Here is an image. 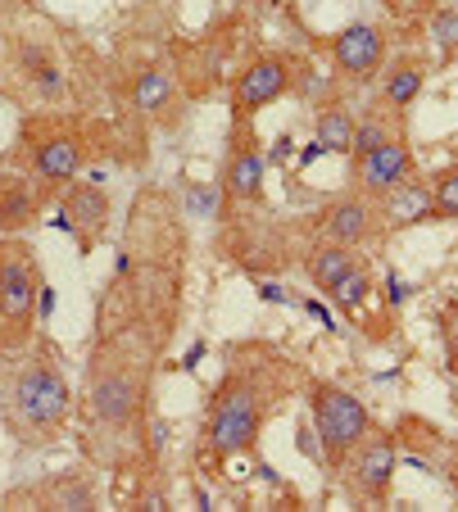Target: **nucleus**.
I'll use <instances>...</instances> for the list:
<instances>
[{"label":"nucleus","instance_id":"nucleus-1","mask_svg":"<svg viewBox=\"0 0 458 512\" xmlns=\"http://www.w3.org/2000/svg\"><path fill=\"white\" fill-rule=\"evenodd\" d=\"M69 408H73V390H69V381H64V372H59L55 349L37 345L10 381V399H5L10 435H19L28 445L55 440V431L64 426Z\"/></svg>","mask_w":458,"mask_h":512},{"label":"nucleus","instance_id":"nucleus-2","mask_svg":"<svg viewBox=\"0 0 458 512\" xmlns=\"http://www.w3.org/2000/svg\"><path fill=\"white\" fill-rule=\"evenodd\" d=\"M37 290H41V272L32 250L23 241H14V236H5L0 241V345L5 349H19L32 336Z\"/></svg>","mask_w":458,"mask_h":512},{"label":"nucleus","instance_id":"nucleus-3","mask_svg":"<svg viewBox=\"0 0 458 512\" xmlns=\"http://www.w3.org/2000/svg\"><path fill=\"white\" fill-rule=\"evenodd\" d=\"M309 395H313L309 399L313 404V431H318V440H322V463L341 467L345 458H350V449L372 431V417L350 390L332 386V381H313Z\"/></svg>","mask_w":458,"mask_h":512},{"label":"nucleus","instance_id":"nucleus-4","mask_svg":"<svg viewBox=\"0 0 458 512\" xmlns=\"http://www.w3.org/2000/svg\"><path fill=\"white\" fill-rule=\"evenodd\" d=\"M259 395H254L250 386H227L223 395L214 399V408H209V449L223 458L232 454H245V449L259 440Z\"/></svg>","mask_w":458,"mask_h":512},{"label":"nucleus","instance_id":"nucleus-5","mask_svg":"<svg viewBox=\"0 0 458 512\" xmlns=\"http://www.w3.org/2000/svg\"><path fill=\"white\" fill-rule=\"evenodd\" d=\"M91 413H96L100 426L109 431H127L137 422L141 408V381L127 363H114V358H96L91 363Z\"/></svg>","mask_w":458,"mask_h":512},{"label":"nucleus","instance_id":"nucleus-6","mask_svg":"<svg viewBox=\"0 0 458 512\" xmlns=\"http://www.w3.org/2000/svg\"><path fill=\"white\" fill-rule=\"evenodd\" d=\"M395 440L386 431H368L359 445L345 458V476H350V490L368 503H381L390 494V481H395Z\"/></svg>","mask_w":458,"mask_h":512},{"label":"nucleus","instance_id":"nucleus-7","mask_svg":"<svg viewBox=\"0 0 458 512\" xmlns=\"http://www.w3.org/2000/svg\"><path fill=\"white\" fill-rule=\"evenodd\" d=\"M409 173H413V150L404 136H386L377 150L354 159V177H359V186L368 195H381V191H390V186L409 182Z\"/></svg>","mask_w":458,"mask_h":512},{"label":"nucleus","instance_id":"nucleus-8","mask_svg":"<svg viewBox=\"0 0 458 512\" xmlns=\"http://www.w3.org/2000/svg\"><path fill=\"white\" fill-rule=\"evenodd\" d=\"M286 87H291V73H286V64L277 55H264L254 59L245 73H236V87H232V105L241 118H250L254 109L273 105L277 96H286Z\"/></svg>","mask_w":458,"mask_h":512},{"label":"nucleus","instance_id":"nucleus-9","mask_svg":"<svg viewBox=\"0 0 458 512\" xmlns=\"http://www.w3.org/2000/svg\"><path fill=\"white\" fill-rule=\"evenodd\" d=\"M332 59L354 82H368L381 68V59H386V37H381V28H372V23H350V28H341V37L332 41Z\"/></svg>","mask_w":458,"mask_h":512},{"label":"nucleus","instance_id":"nucleus-10","mask_svg":"<svg viewBox=\"0 0 458 512\" xmlns=\"http://www.w3.org/2000/svg\"><path fill=\"white\" fill-rule=\"evenodd\" d=\"M105 223H109V195L100 191V186H91V182L69 186L59 227H69V232L82 241V250H91V245L100 241V232H105Z\"/></svg>","mask_w":458,"mask_h":512},{"label":"nucleus","instance_id":"nucleus-11","mask_svg":"<svg viewBox=\"0 0 458 512\" xmlns=\"http://www.w3.org/2000/svg\"><path fill=\"white\" fill-rule=\"evenodd\" d=\"M377 213L390 232H400V227L431 223V218H436V204H431V191L422 182H400L377 195Z\"/></svg>","mask_w":458,"mask_h":512},{"label":"nucleus","instance_id":"nucleus-12","mask_svg":"<svg viewBox=\"0 0 458 512\" xmlns=\"http://www.w3.org/2000/svg\"><path fill=\"white\" fill-rule=\"evenodd\" d=\"M264 155H259V145L250 141H236V150L227 155V173H223V191L232 200H259L264 191Z\"/></svg>","mask_w":458,"mask_h":512},{"label":"nucleus","instance_id":"nucleus-13","mask_svg":"<svg viewBox=\"0 0 458 512\" xmlns=\"http://www.w3.org/2000/svg\"><path fill=\"white\" fill-rule=\"evenodd\" d=\"M318 223H322V236L336 245H359L363 236L372 232V204L363 200H336L327 204V209L318 213Z\"/></svg>","mask_w":458,"mask_h":512},{"label":"nucleus","instance_id":"nucleus-14","mask_svg":"<svg viewBox=\"0 0 458 512\" xmlns=\"http://www.w3.org/2000/svg\"><path fill=\"white\" fill-rule=\"evenodd\" d=\"M32 168H37V177H46V182H69L82 168L78 136H46V141L32 150Z\"/></svg>","mask_w":458,"mask_h":512},{"label":"nucleus","instance_id":"nucleus-15","mask_svg":"<svg viewBox=\"0 0 458 512\" xmlns=\"http://www.w3.org/2000/svg\"><path fill=\"white\" fill-rule=\"evenodd\" d=\"M32 213H37V200H32L28 182L19 173H0V232L14 236L32 223Z\"/></svg>","mask_w":458,"mask_h":512},{"label":"nucleus","instance_id":"nucleus-16","mask_svg":"<svg viewBox=\"0 0 458 512\" xmlns=\"http://www.w3.org/2000/svg\"><path fill=\"white\" fill-rule=\"evenodd\" d=\"M422 82H427V68H422V59H400V64L386 73V87H381V96H386V105L409 109L413 100H418Z\"/></svg>","mask_w":458,"mask_h":512},{"label":"nucleus","instance_id":"nucleus-17","mask_svg":"<svg viewBox=\"0 0 458 512\" xmlns=\"http://www.w3.org/2000/svg\"><path fill=\"white\" fill-rule=\"evenodd\" d=\"M354 263H359V259H354V245L327 241V245H322V250L309 259V277H313V286H318V290H332L336 281H341L345 272L354 268Z\"/></svg>","mask_w":458,"mask_h":512},{"label":"nucleus","instance_id":"nucleus-18","mask_svg":"<svg viewBox=\"0 0 458 512\" xmlns=\"http://www.w3.org/2000/svg\"><path fill=\"white\" fill-rule=\"evenodd\" d=\"M354 141V114L345 105H327L318 114V145L327 155H350Z\"/></svg>","mask_w":458,"mask_h":512},{"label":"nucleus","instance_id":"nucleus-19","mask_svg":"<svg viewBox=\"0 0 458 512\" xmlns=\"http://www.w3.org/2000/svg\"><path fill=\"white\" fill-rule=\"evenodd\" d=\"M327 295H332V304H336L341 313L363 309V304H368V295H372V277H368V268H363V263H354V268L345 272V277L336 281L332 290H327Z\"/></svg>","mask_w":458,"mask_h":512},{"label":"nucleus","instance_id":"nucleus-20","mask_svg":"<svg viewBox=\"0 0 458 512\" xmlns=\"http://www.w3.org/2000/svg\"><path fill=\"white\" fill-rule=\"evenodd\" d=\"M168 91H173V82H168L164 68H146L137 78V109H146V114H155V109L168 105Z\"/></svg>","mask_w":458,"mask_h":512},{"label":"nucleus","instance_id":"nucleus-21","mask_svg":"<svg viewBox=\"0 0 458 512\" xmlns=\"http://www.w3.org/2000/svg\"><path fill=\"white\" fill-rule=\"evenodd\" d=\"M427 191H431V204H436V218H458V164L440 168Z\"/></svg>","mask_w":458,"mask_h":512},{"label":"nucleus","instance_id":"nucleus-22","mask_svg":"<svg viewBox=\"0 0 458 512\" xmlns=\"http://www.w3.org/2000/svg\"><path fill=\"white\" fill-rule=\"evenodd\" d=\"M386 123H381V118L377 114H368V118H363V123H354V141H350V155L354 159H359V155H368V150H377V145L381 141H386Z\"/></svg>","mask_w":458,"mask_h":512},{"label":"nucleus","instance_id":"nucleus-23","mask_svg":"<svg viewBox=\"0 0 458 512\" xmlns=\"http://www.w3.org/2000/svg\"><path fill=\"white\" fill-rule=\"evenodd\" d=\"M431 41L445 50L458 46V10H431Z\"/></svg>","mask_w":458,"mask_h":512},{"label":"nucleus","instance_id":"nucleus-24","mask_svg":"<svg viewBox=\"0 0 458 512\" xmlns=\"http://www.w3.org/2000/svg\"><path fill=\"white\" fill-rule=\"evenodd\" d=\"M50 499H55L59 508H87V503H91V485H87V481L55 485V490H50Z\"/></svg>","mask_w":458,"mask_h":512},{"label":"nucleus","instance_id":"nucleus-25","mask_svg":"<svg viewBox=\"0 0 458 512\" xmlns=\"http://www.w3.org/2000/svg\"><path fill=\"white\" fill-rule=\"evenodd\" d=\"M28 64H32V78L41 82V91H46V96H59V87H64V82H59L55 64H46V59H41V50H28Z\"/></svg>","mask_w":458,"mask_h":512},{"label":"nucleus","instance_id":"nucleus-26","mask_svg":"<svg viewBox=\"0 0 458 512\" xmlns=\"http://www.w3.org/2000/svg\"><path fill=\"white\" fill-rule=\"evenodd\" d=\"M386 10L395 14V19H431L436 0H386Z\"/></svg>","mask_w":458,"mask_h":512},{"label":"nucleus","instance_id":"nucleus-27","mask_svg":"<svg viewBox=\"0 0 458 512\" xmlns=\"http://www.w3.org/2000/svg\"><path fill=\"white\" fill-rule=\"evenodd\" d=\"M295 445H300L304 458H318V463H322V440H318V431H313V426H300V440H295Z\"/></svg>","mask_w":458,"mask_h":512},{"label":"nucleus","instance_id":"nucleus-28","mask_svg":"<svg viewBox=\"0 0 458 512\" xmlns=\"http://www.w3.org/2000/svg\"><path fill=\"white\" fill-rule=\"evenodd\" d=\"M186 204H191V209H200V213H214V200H209V191H200V186H191V191H186Z\"/></svg>","mask_w":458,"mask_h":512},{"label":"nucleus","instance_id":"nucleus-29","mask_svg":"<svg viewBox=\"0 0 458 512\" xmlns=\"http://www.w3.org/2000/svg\"><path fill=\"white\" fill-rule=\"evenodd\" d=\"M37 313H41V318H50V313H55V290H50L46 281H41V290H37Z\"/></svg>","mask_w":458,"mask_h":512},{"label":"nucleus","instance_id":"nucleus-30","mask_svg":"<svg viewBox=\"0 0 458 512\" xmlns=\"http://www.w3.org/2000/svg\"><path fill=\"white\" fill-rule=\"evenodd\" d=\"M449 372L458 377V322L449 327Z\"/></svg>","mask_w":458,"mask_h":512},{"label":"nucleus","instance_id":"nucleus-31","mask_svg":"<svg viewBox=\"0 0 458 512\" xmlns=\"http://www.w3.org/2000/svg\"><path fill=\"white\" fill-rule=\"evenodd\" d=\"M404 295H409V286L400 277H390V304H404Z\"/></svg>","mask_w":458,"mask_h":512},{"label":"nucleus","instance_id":"nucleus-32","mask_svg":"<svg viewBox=\"0 0 458 512\" xmlns=\"http://www.w3.org/2000/svg\"><path fill=\"white\" fill-rule=\"evenodd\" d=\"M318 155H327V150H322V145H318V141H313V145H309V150H300V164H304V168H309V164H313V159H318Z\"/></svg>","mask_w":458,"mask_h":512},{"label":"nucleus","instance_id":"nucleus-33","mask_svg":"<svg viewBox=\"0 0 458 512\" xmlns=\"http://www.w3.org/2000/svg\"><path fill=\"white\" fill-rule=\"evenodd\" d=\"M259 295H264V300H273V304H282V300H286V295H282V286H268V281H264V286H259Z\"/></svg>","mask_w":458,"mask_h":512}]
</instances>
